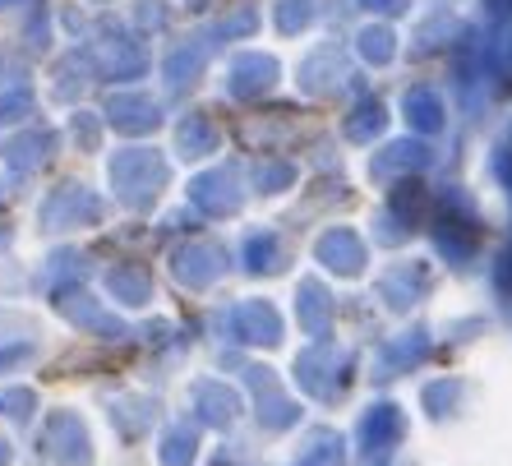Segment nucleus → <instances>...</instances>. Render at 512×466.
<instances>
[{
  "label": "nucleus",
  "mask_w": 512,
  "mask_h": 466,
  "mask_svg": "<svg viewBox=\"0 0 512 466\" xmlns=\"http://www.w3.org/2000/svg\"><path fill=\"white\" fill-rule=\"evenodd\" d=\"M0 5H5V0H0Z\"/></svg>",
  "instance_id": "nucleus-1"
}]
</instances>
